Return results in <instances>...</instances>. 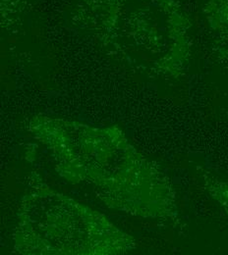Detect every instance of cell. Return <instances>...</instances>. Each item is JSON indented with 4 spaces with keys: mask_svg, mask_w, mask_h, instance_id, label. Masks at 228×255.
<instances>
[{
    "mask_svg": "<svg viewBox=\"0 0 228 255\" xmlns=\"http://www.w3.org/2000/svg\"><path fill=\"white\" fill-rule=\"evenodd\" d=\"M69 16L83 29L137 40L179 37L190 26L180 0H72Z\"/></svg>",
    "mask_w": 228,
    "mask_h": 255,
    "instance_id": "cell-1",
    "label": "cell"
}]
</instances>
